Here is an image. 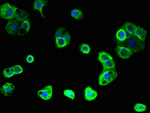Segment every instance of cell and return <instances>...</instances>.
Here are the masks:
<instances>
[{
	"label": "cell",
	"instance_id": "obj_1",
	"mask_svg": "<svg viewBox=\"0 0 150 113\" xmlns=\"http://www.w3.org/2000/svg\"><path fill=\"white\" fill-rule=\"evenodd\" d=\"M118 43L119 46L129 49L133 53L142 51L145 48L144 42L134 34H132L129 38H126L124 41L118 42Z\"/></svg>",
	"mask_w": 150,
	"mask_h": 113
},
{
	"label": "cell",
	"instance_id": "obj_2",
	"mask_svg": "<svg viewBox=\"0 0 150 113\" xmlns=\"http://www.w3.org/2000/svg\"><path fill=\"white\" fill-rule=\"evenodd\" d=\"M117 75L115 68L103 70L98 77L99 85L104 86L109 84L116 79Z\"/></svg>",
	"mask_w": 150,
	"mask_h": 113
},
{
	"label": "cell",
	"instance_id": "obj_3",
	"mask_svg": "<svg viewBox=\"0 0 150 113\" xmlns=\"http://www.w3.org/2000/svg\"><path fill=\"white\" fill-rule=\"evenodd\" d=\"M18 8L8 3L2 5L1 7V16L4 19L12 20L15 19Z\"/></svg>",
	"mask_w": 150,
	"mask_h": 113
},
{
	"label": "cell",
	"instance_id": "obj_4",
	"mask_svg": "<svg viewBox=\"0 0 150 113\" xmlns=\"http://www.w3.org/2000/svg\"><path fill=\"white\" fill-rule=\"evenodd\" d=\"M22 23V22L16 19L10 20L5 26V31L11 35H18Z\"/></svg>",
	"mask_w": 150,
	"mask_h": 113
},
{
	"label": "cell",
	"instance_id": "obj_5",
	"mask_svg": "<svg viewBox=\"0 0 150 113\" xmlns=\"http://www.w3.org/2000/svg\"><path fill=\"white\" fill-rule=\"evenodd\" d=\"M115 50L118 56L123 59H128L131 58L133 54L129 49L119 45L116 46Z\"/></svg>",
	"mask_w": 150,
	"mask_h": 113
},
{
	"label": "cell",
	"instance_id": "obj_6",
	"mask_svg": "<svg viewBox=\"0 0 150 113\" xmlns=\"http://www.w3.org/2000/svg\"><path fill=\"white\" fill-rule=\"evenodd\" d=\"M38 96L44 100H48L51 99L52 95V86H46L43 90H40L38 93Z\"/></svg>",
	"mask_w": 150,
	"mask_h": 113
},
{
	"label": "cell",
	"instance_id": "obj_7",
	"mask_svg": "<svg viewBox=\"0 0 150 113\" xmlns=\"http://www.w3.org/2000/svg\"><path fill=\"white\" fill-rule=\"evenodd\" d=\"M49 1H42V0H39V1H34V9L33 10L34 11H38L40 13L41 16L42 18H45L46 17L44 15L42 11L43 8L45 6H47L48 4Z\"/></svg>",
	"mask_w": 150,
	"mask_h": 113
},
{
	"label": "cell",
	"instance_id": "obj_8",
	"mask_svg": "<svg viewBox=\"0 0 150 113\" xmlns=\"http://www.w3.org/2000/svg\"><path fill=\"white\" fill-rule=\"evenodd\" d=\"M15 90V86L13 84L6 83L2 86L1 92L4 95L9 96L12 94Z\"/></svg>",
	"mask_w": 150,
	"mask_h": 113
},
{
	"label": "cell",
	"instance_id": "obj_9",
	"mask_svg": "<svg viewBox=\"0 0 150 113\" xmlns=\"http://www.w3.org/2000/svg\"><path fill=\"white\" fill-rule=\"evenodd\" d=\"M98 93L93 90L90 86H88L85 90V97L86 100L91 101L94 100L98 96Z\"/></svg>",
	"mask_w": 150,
	"mask_h": 113
},
{
	"label": "cell",
	"instance_id": "obj_10",
	"mask_svg": "<svg viewBox=\"0 0 150 113\" xmlns=\"http://www.w3.org/2000/svg\"><path fill=\"white\" fill-rule=\"evenodd\" d=\"M16 19L23 22L29 19V14L26 11L18 8L16 12Z\"/></svg>",
	"mask_w": 150,
	"mask_h": 113
},
{
	"label": "cell",
	"instance_id": "obj_11",
	"mask_svg": "<svg viewBox=\"0 0 150 113\" xmlns=\"http://www.w3.org/2000/svg\"><path fill=\"white\" fill-rule=\"evenodd\" d=\"M134 34L143 42L145 41L146 37V32L143 28L140 26H136Z\"/></svg>",
	"mask_w": 150,
	"mask_h": 113
},
{
	"label": "cell",
	"instance_id": "obj_12",
	"mask_svg": "<svg viewBox=\"0 0 150 113\" xmlns=\"http://www.w3.org/2000/svg\"><path fill=\"white\" fill-rule=\"evenodd\" d=\"M30 29V22L29 20L22 22V26L20 30L18 35L24 36L26 35L29 32Z\"/></svg>",
	"mask_w": 150,
	"mask_h": 113
},
{
	"label": "cell",
	"instance_id": "obj_13",
	"mask_svg": "<svg viewBox=\"0 0 150 113\" xmlns=\"http://www.w3.org/2000/svg\"><path fill=\"white\" fill-rule=\"evenodd\" d=\"M136 27V26L134 24L130 22L125 23L122 26L123 29L127 30V31L131 33L132 35L134 34Z\"/></svg>",
	"mask_w": 150,
	"mask_h": 113
},
{
	"label": "cell",
	"instance_id": "obj_14",
	"mask_svg": "<svg viewBox=\"0 0 150 113\" xmlns=\"http://www.w3.org/2000/svg\"><path fill=\"white\" fill-rule=\"evenodd\" d=\"M103 70H109V69H115V65L113 59L108 60L105 62L101 63Z\"/></svg>",
	"mask_w": 150,
	"mask_h": 113
},
{
	"label": "cell",
	"instance_id": "obj_15",
	"mask_svg": "<svg viewBox=\"0 0 150 113\" xmlns=\"http://www.w3.org/2000/svg\"><path fill=\"white\" fill-rule=\"evenodd\" d=\"M113 59L112 57L105 52H100L99 53L98 55V60L101 63L105 62L109 59Z\"/></svg>",
	"mask_w": 150,
	"mask_h": 113
},
{
	"label": "cell",
	"instance_id": "obj_16",
	"mask_svg": "<svg viewBox=\"0 0 150 113\" xmlns=\"http://www.w3.org/2000/svg\"><path fill=\"white\" fill-rule=\"evenodd\" d=\"M71 16L77 20H79L83 18V14L81 10L78 9H75L71 11Z\"/></svg>",
	"mask_w": 150,
	"mask_h": 113
},
{
	"label": "cell",
	"instance_id": "obj_17",
	"mask_svg": "<svg viewBox=\"0 0 150 113\" xmlns=\"http://www.w3.org/2000/svg\"><path fill=\"white\" fill-rule=\"evenodd\" d=\"M115 37H116L117 39L119 42L124 41L126 38L125 30L123 28L119 29L116 32V34H115Z\"/></svg>",
	"mask_w": 150,
	"mask_h": 113
},
{
	"label": "cell",
	"instance_id": "obj_18",
	"mask_svg": "<svg viewBox=\"0 0 150 113\" xmlns=\"http://www.w3.org/2000/svg\"><path fill=\"white\" fill-rule=\"evenodd\" d=\"M134 110L137 112H142L146 110L147 107L145 105L142 104L137 103L134 106Z\"/></svg>",
	"mask_w": 150,
	"mask_h": 113
},
{
	"label": "cell",
	"instance_id": "obj_19",
	"mask_svg": "<svg viewBox=\"0 0 150 113\" xmlns=\"http://www.w3.org/2000/svg\"><path fill=\"white\" fill-rule=\"evenodd\" d=\"M3 74L4 76L6 78H10L12 77L13 76L15 75L11 68H6L3 71Z\"/></svg>",
	"mask_w": 150,
	"mask_h": 113
},
{
	"label": "cell",
	"instance_id": "obj_20",
	"mask_svg": "<svg viewBox=\"0 0 150 113\" xmlns=\"http://www.w3.org/2000/svg\"><path fill=\"white\" fill-rule=\"evenodd\" d=\"M56 43L58 48H62L67 46V43L62 37L56 38Z\"/></svg>",
	"mask_w": 150,
	"mask_h": 113
},
{
	"label": "cell",
	"instance_id": "obj_21",
	"mask_svg": "<svg viewBox=\"0 0 150 113\" xmlns=\"http://www.w3.org/2000/svg\"><path fill=\"white\" fill-rule=\"evenodd\" d=\"M79 50L83 54H88L90 51V46L87 44L83 43L81 45Z\"/></svg>",
	"mask_w": 150,
	"mask_h": 113
},
{
	"label": "cell",
	"instance_id": "obj_22",
	"mask_svg": "<svg viewBox=\"0 0 150 113\" xmlns=\"http://www.w3.org/2000/svg\"><path fill=\"white\" fill-rule=\"evenodd\" d=\"M64 94L65 96L70 98V99H72V100L75 98V93H74V91L71 90H65L64 92Z\"/></svg>",
	"mask_w": 150,
	"mask_h": 113
},
{
	"label": "cell",
	"instance_id": "obj_23",
	"mask_svg": "<svg viewBox=\"0 0 150 113\" xmlns=\"http://www.w3.org/2000/svg\"><path fill=\"white\" fill-rule=\"evenodd\" d=\"M11 68L15 74H20L23 72V68L21 66L18 65L12 66Z\"/></svg>",
	"mask_w": 150,
	"mask_h": 113
},
{
	"label": "cell",
	"instance_id": "obj_24",
	"mask_svg": "<svg viewBox=\"0 0 150 113\" xmlns=\"http://www.w3.org/2000/svg\"><path fill=\"white\" fill-rule=\"evenodd\" d=\"M62 37L64 39L66 43H67V45L70 44L71 37H70V34L68 32H64L63 35H62Z\"/></svg>",
	"mask_w": 150,
	"mask_h": 113
},
{
	"label": "cell",
	"instance_id": "obj_25",
	"mask_svg": "<svg viewBox=\"0 0 150 113\" xmlns=\"http://www.w3.org/2000/svg\"><path fill=\"white\" fill-rule=\"evenodd\" d=\"M65 29L63 27H59L58 28L57 30L56 31L55 34V38H59V37H62V35H63L64 33Z\"/></svg>",
	"mask_w": 150,
	"mask_h": 113
},
{
	"label": "cell",
	"instance_id": "obj_26",
	"mask_svg": "<svg viewBox=\"0 0 150 113\" xmlns=\"http://www.w3.org/2000/svg\"><path fill=\"white\" fill-rule=\"evenodd\" d=\"M34 57L32 55H28L26 58V61L29 63H32L34 61Z\"/></svg>",
	"mask_w": 150,
	"mask_h": 113
},
{
	"label": "cell",
	"instance_id": "obj_27",
	"mask_svg": "<svg viewBox=\"0 0 150 113\" xmlns=\"http://www.w3.org/2000/svg\"><path fill=\"white\" fill-rule=\"evenodd\" d=\"M125 30V36H126V38H129V37L131 36L132 34H131L128 31H127V30Z\"/></svg>",
	"mask_w": 150,
	"mask_h": 113
}]
</instances>
